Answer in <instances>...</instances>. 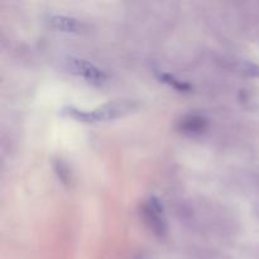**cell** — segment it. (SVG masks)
<instances>
[{"mask_svg": "<svg viewBox=\"0 0 259 259\" xmlns=\"http://www.w3.org/2000/svg\"><path fill=\"white\" fill-rule=\"evenodd\" d=\"M142 215H143L146 224L154 234L159 235V237L166 234L167 225L163 218V209L156 197H151L148 201L144 202L143 207H142Z\"/></svg>", "mask_w": 259, "mask_h": 259, "instance_id": "7a4b0ae2", "label": "cell"}, {"mask_svg": "<svg viewBox=\"0 0 259 259\" xmlns=\"http://www.w3.org/2000/svg\"><path fill=\"white\" fill-rule=\"evenodd\" d=\"M134 108L136 106H134V103H132V101H116V103H110L100 106V108L93 111H83L75 108H67L63 110V113L80 121L95 123V121L110 120V119L123 116L125 114L131 113L132 110H134Z\"/></svg>", "mask_w": 259, "mask_h": 259, "instance_id": "6da1fadb", "label": "cell"}, {"mask_svg": "<svg viewBox=\"0 0 259 259\" xmlns=\"http://www.w3.org/2000/svg\"><path fill=\"white\" fill-rule=\"evenodd\" d=\"M71 72L76 73L78 76H82L83 78L89 81H93V82H101V81L105 80V73L100 70L99 67H96L95 65H93L91 62L86 60H80V58H71L70 62Z\"/></svg>", "mask_w": 259, "mask_h": 259, "instance_id": "3957f363", "label": "cell"}, {"mask_svg": "<svg viewBox=\"0 0 259 259\" xmlns=\"http://www.w3.org/2000/svg\"><path fill=\"white\" fill-rule=\"evenodd\" d=\"M51 27L67 33H78L83 29V24L78 19L67 15H53L50 19Z\"/></svg>", "mask_w": 259, "mask_h": 259, "instance_id": "277c9868", "label": "cell"}, {"mask_svg": "<svg viewBox=\"0 0 259 259\" xmlns=\"http://www.w3.org/2000/svg\"><path fill=\"white\" fill-rule=\"evenodd\" d=\"M159 78H161L163 82L168 83L169 86H172V88L176 89V90H179V91H189L190 89H191L190 88L189 83L182 82V81L177 80L175 76L167 75V73H161V75H159Z\"/></svg>", "mask_w": 259, "mask_h": 259, "instance_id": "8992f818", "label": "cell"}, {"mask_svg": "<svg viewBox=\"0 0 259 259\" xmlns=\"http://www.w3.org/2000/svg\"><path fill=\"white\" fill-rule=\"evenodd\" d=\"M205 125H206V121L199 116H190L181 123V128L186 133H201L205 129Z\"/></svg>", "mask_w": 259, "mask_h": 259, "instance_id": "5b68a950", "label": "cell"}]
</instances>
